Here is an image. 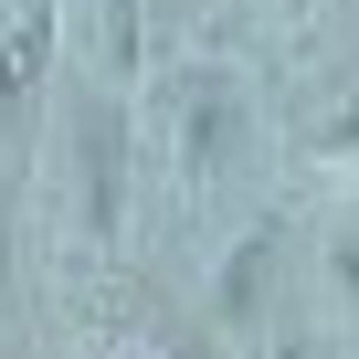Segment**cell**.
I'll list each match as a JSON object with an SVG mask.
<instances>
[{
  "mask_svg": "<svg viewBox=\"0 0 359 359\" xmlns=\"http://www.w3.org/2000/svg\"><path fill=\"white\" fill-rule=\"evenodd\" d=\"M275 285H285V233H275V222H243V233L212 254V285H201V306H212V327H222V338H264V306H275Z\"/></svg>",
  "mask_w": 359,
  "mask_h": 359,
  "instance_id": "obj_3",
  "label": "cell"
},
{
  "mask_svg": "<svg viewBox=\"0 0 359 359\" xmlns=\"http://www.w3.org/2000/svg\"><path fill=\"white\" fill-rule=\"evenodd\" d=\"M296 158H306V169H359V85H348V95H317V106L296 116Z\"/></svg>",
  "mask_w": 359,
  "mask_h": 359,
  "instance_id": "obj_5",
  "label": "cell"
},
{
  "mask_svg": "<svg viewBox=\"0 0 359 359\" xmlns=\"http://www.w3.org/2000/svg\"><path fill=\"white\" fill-rule=\"evenodd\" d=\"M53 43H64V22L43 11V0H22V11L0 22V137H11V116L43 95V74H53Z\"/></svg>",
  "mask_w": 359,
  "mask_h": 359,
  "instance_id": "obj_4",
  "label": "cell"
},
{
  "mask_svg": "<svg viewBox=\"0 0 359 359\" xmlns=\"http://www.w3.org/2000/svg\"><path fill=\"white\" fill-rule=\"evenodd\" d=\"M43 212H53V243L74 264L116 254V233H127V106H95V95L64 106L53 158H43Z\"/></svg>",
  "mask_w": 359,
  "mask_h": 359,
  "instance_id": "obj_1",
  "label": "cell"
},
{
  "mask_svg": "<svg viewBox=\"0 0 359 359\" xmlns=\"http://www.w3.org/2000/svg\"><path fill=\"white\" fill-rule=\"evenodd\" d=\"M243 148H254V106L222 64H169L158 74V158H169L180 201H222L243 180Z\"/></svg>",
  "mask_w": 359,
  "mask_h": 359,
  "instance_id": "obj_2",
  "label": "cell"
},
{
  "mask_svg": "<svg viewBox=\"0 0 359 359\" xmlns=\"http://www.w3.org/2000/svg\"><path fill=\"white\" fill-rule=\"evenodd\" d=\"M317 296L359 327V212H338V222L317 233Z\"/></svg>",
  "mask_w": 359,
  "mask_h": 359,
  "instance_id": "obj_6",
  "label": "cell"
},
{
  "mask_svg": "<svg viewBox=\"0 0 359 359\" xmlns=\"http://www.w3.org/2000/svg\"><path fill=\"white\" fill-rule=\"evenodd\" d=\"M285 11H296V22H306V11H327V0H285Z\"/></svg>",
  "mask_w": 359,
  "mask_h": 359,
  "instance_id": "obj_7",
  "label": "cell"
}]
</instances>
